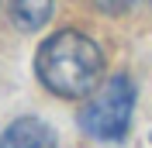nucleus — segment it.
Here are the masks:
<instances>
[{"label": "nucleus", "mask_w": 152, "mask_h": 148, "mask_svg": "<svg viewBox=\"0 0 152 148\" xmlns=\"http://www.w3.org/2000/svg\"><path fill=\"white\" fill-rule=\"evenodd\" d=\"M94 4L104 10V14H124V10L135 7V0H94Z\"/></svg>", "instance_id": "obj_5"}, {"label": "nucleus", "mask_w": 152, "mask_h": 148, "mask_svg": "<svg viewBox=\"0 0 152 148\" xmlns=\"http://www.w3.org/2000/svg\"><path fill=\"white\" fill-rule=\"evenodd\" d=\"M0 148H56V131L38 117H18L0 134Z\"/></svg>", "instance_id": "obj_3"}, {"label": "nucleus", "mask_w": 152, "mask_h": 148, "mask_svg": "<svg viewBox=\"0 0 152 148\" xmlns=\"http://www.w3.org/2000/svg\"><path fill=\"white\" fill-rule=\"evenodd\" d=\"M135 110V83L128 76H111L80 110V128L97 141H121L132 128Z\"/></svg>", "instance_id": "obj_2"}, {"label": "nucleus", "mask_w": 152, "mask_h": 148, "mask_svg": "<svg viewBox=\"0 0 152 148\" xmlns=\"http://www.w3.org/2000/svg\"><path fill=\"white\" fill-rule=\"evenodd\" d=\"M52 17V0H10V21L21 31H38Z\"/></svg>", "instance_id": "obj_4"}, {"label": "nucleus", "mask_w": 152, "mask_h": 148, "mask_svg": "<svg viewBox=\"0 0 152 148\" xmlns=\"http://www.w3.org/2000/svg\"><path fill=\"white\" fill-rule=\"evenodd\" d=\"M35 73L45 90L66 100H76L97 90L100 73H104V52L90 35L66 28L45 38L35 59Z\"/></svg>", "instance_id": "obj_1"}]
</instances>
